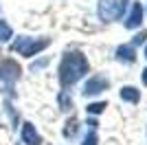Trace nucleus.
I'll return each instance as SVG.
<instances>
[{
	"label": "nucleus",
	"mask_w": 147,
	"mask_h": 145,
	"mask_svg": "<svg viewBox=\"0 0 147 145\" xmlns=\"http://www.w3.org/2000/svg\"><path fill=\"white\" fill-rule=\"evenodd\" d=\"M143 84L147 86V68H145V70H143Z\"/></svg>",
	"instance_id": "obj_18"
},
{
	"label": "nucleus",
	"mask_w": 147,
	"mask_h": 145,
	"mask_svg": "<svg viewBox=\"0 0 147 145\" xmlns=\"http://www.w3.org/2000/svg\"><path fill=\"white\" fill-rule=\"evenodd\" d=\"M141 22H143V5L141 2H134L129 16L125 18V29H138Z\"/></svg>",
	"instance_id": "obj_7"
},
{
	"label": "nucleus",
	"mask_w": 147,
	"mask_h": 145,
	"mask_svg": "<svg viewBox=\"0 0 147 145\" xmlns=\"http://www.w3.org/2000/svg\"><path fill=\"white\" fill-rule=\"evenodd\" d=\"M81 145H99V139H97V134H94V130H90V132L84 136V143Z\"/></svg>",
	"instance_id": "obj_15"
},
{
	"label": "nucleus",
	"mask_w": 147,
	"mask_h": 145,
	"mask_svg": "<svg viewBox=\"0 0 147 145\" xmlns=\"http://www.w3.org/2000/svg\"><path fill=\"white\" fill-rule=\"evenodd\" d=\"M145 37H147V33H145V31L136 33V35H134V40H132V46H138V44H143V42H145Z\"/></svg>",
	"instance_id": "obj_16"
},
{
	"label": "nucleus",
	"mask_w": 147,
	"mask_h": 145,
	"mask_svg": "<svg viewBox=\"0 0 147 145\" xmlns=\"http://www.w3.org/2000/svg\"><path fill=\"white\" fill-rule=\"evenodd\" d=\"M129 0H99V18L103 22L121 20L127 11Z\"/></svg>",
	"instance_id": "obj_3"
},
{
	"label": "nucleus",
	"mask_w": 147,
	"mask_h": 145,
	"mask_svg": "<svg viewBox=\"0 0 147 145\" xmlns=\"http://www.w3.org/2000/svg\"><path fill=\"white\" fill-rule=\"evenodd\" d=\"M108 86H110L108 77H103V75H92L86 81V86H84V95L86 97H97L103 90H108Z\"/></svg>",
	"instance_id": "obj_5"
},
{
	"label": "nucleus",
	"mask_w": 147,
	"mask_h": 145,
	"mask_svg": "<svg viewBox=\"0 0 147 145\" xmlns=\"http://www.w3.org/2000/svg\"><path fill=\"white\" fill-rule=\"evenodd\" d=\"M57 101H59V108H61V110H70V108H73V97L68 95L66 90H61V92H59Z\"/></svg>",
	"instance_id": "obj_12"
},
{
	"label": "nucleus",
	"mask_w": 147,
	"mask_h": 145,
	"mask_svg": "<svg viewBox=\"0 0 147 145\" xmlns=\"http://www.w3.org/2000/svg\"><path fill=\"white\" fill-rule=\"evenodd\" d=\"M46 64H49V60H46V57H42V60L33 62V66H31V70H40V68H44Z\"/></svg>",
	"instance_id": "obj_17"
},
{
	"label": "nucleus",
	"mask_w": 147,
	"mask_h": 145,
	"mask_svg": "<svg viewBox=\"0 0 147 145\" xmlns=\"http://www.w3.org/2000/svg\"><path fill=\"white\" fill-rule=\"evenodd\" d=\"M117 62H123V64H132L136 62V51L132 44H123V46L117 48Z\"/></svg>",
	"instance_id": "obj_8"
},
{
	"label": "nucleus",
	"mask_w": 147,
	"mask_h": 145,
	"mask_svg": "<svg viewBox=\"0 0 147 145\" xmlns=\"http://www.w3.org/2000/svg\"><path fill=\"white\" fill-rule=\"evenodd\" d=\"M11 37H13V29H11V24L7 22V20H0V44L11 42Z\"/></svg>",
	"instance_id": "obj_11"
},
{
	"label": "nucleus",
	"mask_w": 147,
	"mask_h": 145,
	"mask_svg": "<svg viewBox=\"0 0 147 145\" xmlns=\"http://www.w3.org/2000/svg\"><path fill=\"white\" fill-rule=\"evenodd\" d=\"M20 139L24 145H42V136L35 130V125L31 121H24L22 123V130H20Z\"/></svg>",
	"instance_id": "obj_6"
},
{
	"label": "nucleus",
	"mask_w": 147,
	"mask_h": 145,
	"mask_svg": "<svg viewBox=\"0 0 147 145\" xmlns=\"http://www.w3.org/2000/svg\"><path fill=\"white\" fill-rule=\"evenodd\" d=\"M119 95H121L123 101H127V103H138L141 101V90H136L134 86H123Z\"/></svg>",
	"instance_id": "obj_9"
},
{
	"label": "nucleus",
	"mask_w": 147,
	"mask_h": 145,
	"mask_svg": "<svg viewBox=\"0 0 147 145\" xmlns=\"http://www.w3.org/2000/svg\"><path fill=\"white\" fill-rule=\"evenodd\" d=\"M145 57H147V46H145Z\"/></svg>",
	"instance_id": "obj_19"
},
{
	"label": "nucleus",
	"mask_w": 147,
	"mask_h": 145,
	"mask_svg": "<svg viewBox=\"0 0 147 145\" xmlns=\"http://www.w3.org/2000/svg\"><path fill=\"white\" fill-rule=\"evenodd\" d=\"M105 108H108V103H105V101H94V103H88L86 112H88V115H99V112H103Z\"/></svg>",
	"instance_id": "obj_13"
},
{
	"label": "nucleus",
	"mask_w": 147,
	"mask_h": 145,
	"mask_svg": "<svg viewBox=\"0 0 147 145\" xmlns=\"http://www.w3.org/2000/svg\"><path fill=\"white\" fill-rule=\"evenodd\" d=\"M88 68H90V64H88L84 53H79V51H68V53H64L61 64H59V84H61V88L75 86L88 72Z\"/></svg>",
	"instance_id": "obj_1"
},
{
	"label": "nucleus",
	"mask_w": 147,
	"mask_h": 145,
	"mask_svg": "<svg viewBox=\"0 0 147 145\" xmlns=\"http://www.w3.org/2000/svg\"><path fill=\"white\" fill-rule=\"evenodd\" d=\"M49 44H51L49 37L18 35V40H13V44H11V51L18 53V55H22V57H33V55H40Z\"/></svg>",
	"instance_id": "obj_2"
},
{
	"label": "nucleus",
	"mask_w": 147,
	"mask_h": 145,
	"mask_svg": "<svg viewBox=\"0 0 147 145\" xmlns=\"http://www.w3.org/2000/svg\"><path fill=\"white\" fill-rule=\"evenodd\" d=\"M20 77H22V68H20V64L16 60L5 57L0 62V81L5 86H13Z\"/></svg>",
	"instance_id": "obj_4"
},
{
	"label": "nucleus",
	"mask_w": 147,
	"mask_h": 145,
	"mask_svg": "<svg viewBox=\"0 0 147 145\" xmlns=\"http://www.w3.org/2000/svg\"><path fill=\"white\" fill-rule=\"evenodd\" d=\"M5 110H7V115H9V119H11V125H13V127H18V121H20V117H18V112L13 110L11 101H5Z\"/></svg>",
	"instance_id": "obj_14"
},
{
	"label": "nucleus",
	"mask_w": 147,
	"mask_h": 145,
	"mask_svg": "<svg viewBox=\"0 0 147 145\" xmlns=\"http://www.w3.org/2000/svg\"><path fill=\"white\" fill-rule=\"evenodd\" d=\"M77 132H79V121L73 117V119L66 121V127H64V139H75V136H77Z\"/></svg>",
	"instance_id": "obj_10"
}]
</instances>
